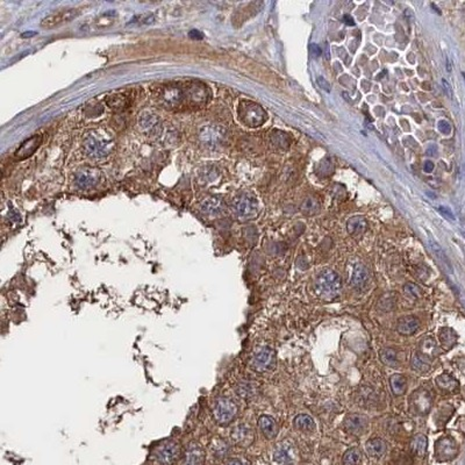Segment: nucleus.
<instances>
[{
    "mask_svg": "<svg viewBox=\"0 0 465 465\" xmlns=\"http://www.w3.org/2000/svg\"><path fill=\"white\" fill-rule=\"evenodd\" d=\"M84 150L86 155L92 159H104L113 150V141L106 133L94 130L85 138Z\"/></svg>",
    "mask_w": 465,
    "mask_h": 465,
    "instance_id": "obj_1",
    "label": "nucleus"
},
{
    "mask_svg": "<svg viewBox=\"0 0 465 465\" xmlns=\"http://www.w3.org/2000/svg\"><path fill=\"white\" fill-rule=\"evenodd\" d=\"M237 405L228 396H219L214 400L213 407H212V416L219 426L226 427L231 425L237 416Z\"/></svg>",
    "mask_w": 465,
    "mask_h": 465,
    "instance_id": "obj_2",
    "label": "nucleus"
},
{
    "mask_svg": "<svg viewBox=\"0 0 465 465\" xmlns=\"http://www.w3.org/2000/svg\"><path fill=\"white\" fill-rule=\"evenodd\" d=\"M342 288V280L335 271L323 270L315 280V290L324 299H332L339 296Z\"/></svg>",
    "mask_w": 465,
    "mask_h": 465,
    "instance_id": "obj_3",
    "label": "nucleus"
},
{
    "mask_svg": "<svg viewBox=\"0 0 465 465\" xmlns=\"http://www.w3.org/2000/svg\"><path fill=\"white\" fill-rule=\"evenodd\" d=\"M238 113L244 125L254 128L262 126L268 118L263 107L252 101H242Z\"/></svg>",
    "mask_w": 465,
    "mask_h": 465,
    "instance_id": "obj_4",
    "label": "nucleus"
},
{
    "mask_svg": "<svg viewBox=\"0 0 465 465\" xmlns=\"http://www.w3.org/2000/svg\"><path fill=\"white\" fill-rule=\"evenodd\" d=\"M181 457V447L176 441H165L154 451V458L161 465H172Z\"/></svg>",
    "mask_w": 465,
    "mask_h": 465,
    "instance_id": "obj_5",
    "label": "nucleus"
},
{
    "mask_svg": "<svg viewBox=\"0 0 465 465\" xmlns=\"http://www.w3.org/2000/svg\"><path fill=\"white\" fill-rule=\"evenodd\" d=\"M234 210L238 219L250 220L258 213V202L254 197L243 195L235 199Z\"/></svg>",
    "mask_w": 465,
    "mask_h": 465,
    "instance_id": "obj_6",
    "label": "nucleus"
},
{
    "mask_svg": "<svg viewBox=\"0 0 465 465\" xmlns=\"http://www.w3.org/2000/svg\"><path fill=\"white\" fill-rule=\"evenodd\" d=\"M275 351L269 347H259L252 355L251 366L258 372L271 370L275 366Z\"/></svg>",
    "mask_w": 465,
    "mask_h": 465,
    "instance_id": "obj_7",
    "label": "nucleus"
},
{
    "mask_svg": "<svg viewBox=\"0 0 465 465\" xmlns=\"http://www.w3.org/2000/svg\"><path fill=\"white\" fill-rule=\"evenodd\" d=\"M79 14L78 8H67V10H59L57 12H53L49 16H47L41 21V27L44 29H53L55 27L63 25L65 22H69Z\"/></svg>",
    "mask_w": 465,
    "mask_h": 465,
    "instance_id": "obj_8",
    "label": "nucleus"
},
{
    "mask_svg": "<svg viewBox=\"0 0 465 465\" xmlns=\"http://www.w3.org/2000/svg\"><path fill=\"white\" fill-rule=\"evenodd\" d=\"M458 454L457 444L451 437H441L435 443V457L440 462L454 460Z\"/></svg>",
    "mask_w": 465,
    "mask_h": 465,
    "instance_id": "obj_9",
    "label": "nucleus"
},
{
    "mask_svg": "<svg viewBox=\"0 0 465 465\" xmlns=\"http://www.w3.org/2000/svg\"><path fill=\"white\" fill-rule=\"evenodd\" d=\"M231 439L236 446L241 448H248L255 441V433L252 428L247 423H240L235 426L231 431Z\"/></svg>",
    "mask_w": 465,
    "mask_h": 465,
    "instance_id": "obj_10",
    "label": "nucleus"
},
{
    "mask_svg": "<svg viewBox=\"0 0 465 465\" xmlns=\"http://www.w3.org/2000/svg\"><path fill=\"white\" fill-rule=\"evenodd\" d=\"M200 140L205 145L211 149H216L225 140V129L220 127H204L200 130Z\"/></svg>",
    "mask_w": 465,
    "mask_h": 465,
    "instance_id": "obj_11",
    "label": "nucleus"
},
{
    "mask_svg": "<svg viewBox=\"0 0 465 465\" xmlns=\"http://www.w3.org/2000/svg\"><path fill=\"white\" fill-rule=\"evenodd\" d=\"M273 460L278 464L290 465L296 460V449L291 441H283L276 447L273 452Z\"/></svg>",
    "mask_w": 465,
    "mask_h": 465,
    "instance_id": "obj_12",
    "label": "nucleus"
},
{
    "mask_svg": "<svg viewBox=\"0 0 465 465\" xmlns=\"http://www.w3.org/2000/svg\"><path fill=\"white\" fill-rule=\"evenodd\" d=\"M101 177L99 170L93 168L82 169L76 176V183L80 189H90L97 185Z\"/></svg>",
    "mask_w": 465,
    "mask_h": 465,
    "instance_id": "obj_13",
    "label": "nucleus"
},
{
    "mask_svg": "<svg viewBox=\"0 0 465 465\" xmlns=\"http://www.w3.org/2000/svg\"><path fill=\"white\" fill-rule=\"evenodd\" d=\"M430 405L431 398L425 390H419L411 398V408L414 411V413L419 414V415L428 413Z\"/></svg>",
    "mask_w": 465,
    "mask_h": 465,
    "instance_id": "obj_14",
    "label": "nucleus"
},
{
    "mask_svg": "<svg viewBox=\"0 0 465 465\" xmlns=\"http://www.w3.org/2000/svg\"><path fill=\"white\" fill-rule=\"evenodd\" d=\"M205 462V451L199 443L192 442L187 446L184 455L183 465H202Z\"/></svg>",
    "mask_w": 465,
    "mask_h": 465,
    "instance_id": "obj_15",
    "label": "nucleus"
},
{
    "mask_svg": "<svg viewBox=\"0 0 465 465\" xmlns=\"http://www.w3.org/2000/svg\"><path fill=\"white\" fill-rule=\"evenodd\" d=\"M185 91L180 89L179 86L169 85L164 89L162 92V99L165 104L170 106H176L180 104L185 98Z\"/></svg>",
    "mask_w": 465,
    "mask_h": 465,
    "instance_id": "obj_16",
    "label": "nucleus"
},
{
    "mask_svg": "<svg viewBox=\"0 0 465 465\" xmlns=\"http://www.w3.org/2000/svg\"><path fill=\"white\" fill-rule=\"evenodd\" d=\"M344 427L348 433L359 435L364 431L366 427V419L359 414H350L344 420Z\"/></svg>",
    "mask_w": 465,
    "mask_h": 465,
    "instance_id": "obj_17",
    "label": "nucleus"
},
{
    "mask_svg": "<svg viewBox=\"0 0 465 465\" xmlns=\"http://www.w3.org/2000/svg\"><path fill=\"white\" fill-rule=\"evenodd\" d=\"M185 95L189 98V100L193 104H204L207 101L208 92L206 91V88L204 85L199 84V83H192V84L187 86Z\"/></svg>",
    "mask_w": 465,
    "mask_h": 465,
    "instance_id": "obj_18",
    "label": "nucleus"
},
{
    "mask_svg": "<svg viewBox=\"0 0 465 465\" xmlns=\"http://www.w3.org/2000/svg\"><path fill=\"white\" fill-rule=\"evenodd\" d=\"M41 143V138L38 135H34L32 136L31 139L26 140L25 142L20 145L19 149L17 150L16 153V157L18 160H26L28 157H31L33 154L36 151V149L38 148Z\"/></svg>",
    "mask_w": 465,
    "mask_h": 465,
    "instance_id": "obj_19",
    "label": "nucleus"
},
{
    "mask_svg": "<svg viewBox=\"0 0 465 465\" xmlns=\"http://www.w3.org/2000/svg\"><path fill=\"white\" fill-rule=\"evenodd\" d=\"M200 207L202 213L211 216L220 215L225 211V204H223L221 199L216 198V197H208L201 202Z\"/></svg>",
    "mask_w": 465,
    "mask_h": 465,
    "instance_id": "obj_20",
    "label": "nucleus"
},
{
    "mask_svg": "<svg viewBox=\"0 0 465 465\" xmlns=\"http://www.w3.org/2000/svg\"><path fill=\"white\" fill-rule=\"evenodd\" d=\"M369 280V273L368 270L365 269V267L363 264H356L355 265L353 273H351V286L354 288H357V290H362L364 288V286L366 285Z\"/></svg>",
    "mask_w": 465,
    "mask_h": 465,
    "instance_id": "obj_21",
    "label": "nucleus"
},
{
    "mask_svg": "<svg viewBox=\"0 0 465 465\" xmlns=\"http://www.w3.org/2000/svg\"><path fill=\"white\" fill-rule=\"evenodd\" d=\"M258 427L264 436L269 440L275 439L277 434H278L277 423L275 420L269 415H262L261 418L258 419Z\"/></svg>",
    "mask_w": 465,
    "mask_h": 465,
    "instance_id": "obj_22",
    "label": "nucleus"
},
{
    "mask_svg": "<svg viewBox=\"0 0 465 465\" xmlns=\"http://www.w3.org/2000/svg\"><path fill=\"white\" fill-rule=\"evenodd\" d=\"M419 326L420 322L418 319L415 317H412V315H408V317L399 319L396 329H398L399 334H401V335H412V334H414L419 329Z\"/></svg>",
    "mask_w": 465,
    "mask_h": 465,
    "instance_id": "obj_23",
    "label": "nucleus"
},
{
    "mask_svg": "<svg viewBox=\"0 0 465 465\" xmlns=\"http://www.w3.org/2000/svg\"><path fill=\"white\" fill-rule=\"evenodd\" d=\"M159 116L150 112H144L139 119V124L143 132L149 133H157L156 129L159 127Z\"/></svg>",
    "mask_w": 465,
    "mask_h": 465,
    "instance_id": "obj_24",
    "label": "nucleus"
},
{
    "mask_svg": "<svg viewBox=\"0 0 465 465\" xmlns=\"http://www.w3.org/2000/svg\"><path fill=\"white\" fill-rule=\"evenodd\" d=\"M366 227H368V222L364 216H353L347 221V231L350 235H360L365 232Z\"/></svg>",
    "mask_w": 465,
    "mask_h": 465,
    "instance_id": "obj_25",
    "label": "nucleus"
},
{
    "mask_svg": "<svg viewBox=\"0 0 465 465\" xmlns=\"http://www.w3.org/2000/svg\"><path fill=\"white\" fill-rule=\"evenodd\" d=\"M365 449L371 457H381L386 451V443L381 439H371L366 442Z\"/></svg>",
    "mask_w": 465,
    "mask_h": 465,
    "instance_id": "obj_26",
    "label": "nucleus"
},
{
    "mask_svg": "<svg viewBox=\"0 0 465 465\" xmlns=\"http://www.w3.org/2000/svg\"><path fill=\"white\" fill-rule=\"evenodd\" d=\"M293 425L298 430L305 431V433H311V431L315 430L314 420L309 415H307V414H299V415H297L296 418H294Z\"/></svg>",
    "mask_w": 465,
    "mask_h": 465,
    "instance_id": "obj_27",
    "label": "nucleus"
},
{
    "mask_svg": "<svg viewBox=\"0 0 465 465\" xmlns=\"http://www.w3.org/2000/svg\"><path fill=\"white\" fill-rule=\"evenodd\" d=\"M411 450L419 457H423L427 451V437L422 434H418L411 441Z\"/></svg>",
    "mask_w": 465,
    "mask_h": 465,
    "instance_id": "obj_28",
    "label": "nucleus"
},
{
    "mask_svg": "<svg viewBox=\"0 0 465 465\" xmlns=\"http://www.w3.org/2000/svg\"><path fill=\"white\" fill-rule=\"evenodd\" d=\"M436 384L439 386L440 390H442L444 392H455L456 390L458 389V383L457 380L455 379L454 377H451L450 375H441L440 377L436 378Z\"/></svg>",
    "mask_w": 465,
    "mask_h": 465,
    "instance_id": "obj_29",
    "label": "nucleus"
},
{
    "mask_svg": "<svg viewBox=\"0 0 465 465\" xmlns=\"http://www.w3.org/2000/svg\"><path fill=\"white\" fill-rule=\"evenodd\" d=\"M390 386H391V390L394 395H402L406 391L407 387V381L406 378L400 374H395L393 375L391 378H390Z\"/></svg>",
    "mask_w": 465,
    "mask_h": 465,
    "instance_id": "obj_30",
    "label": "nucleus"
},
{
    "mask_svg": "<svg viewBox=\"0 0 465 465\" xmlns=\"http://www.w3.org/2000/svg\"><path fill=\"white\" fill-rule=\"evenodd\" d=\"M439 338L442 347L446 349L452 348L457 342V334L451 328H442L439 332Z\"/></svg>",
    "mask_w": 465,
    "mask_h": 465,
    "instance_id": "obj_31",
    "label": "nucleus"
},
{
    "mask_svg": "<svg viewBox=\"0 0 465 465\" xmlns=\"http://www.w3.org/2000/svg\"><path fill=\"white\" fill-rule=\"evenodd\" d=\"M107 105L114 109H124L129 105V99L125 94L115 93L107 97Z\"/></svg>",
    "mask_w": 465,
    "mask_h": 465,
    "instance_id": "obj_32",
    "label": "nucleus"
},
{
    "mask_svg": "<svg viewBox=\"0 0 465 465\" xmlns=\"http://www.w3.org/2000/svg\"><path fill=\"white\" fill-rule=\"evenodd\" d=\"M256 389L251 381H241L236 386V393L243 399H250L255 395Z\"/></svg>",
    "mask_w": 465,
    "mask_h": 465,
    "instance_id": "obj_33",
    "label": "nucleus"
},
{
    "mask_svg": "<svg viewBox=\"0 0 465 465\" xmlns=\"http://www.w3.org/2000/svg\"><path fill=\"white\" fill-rule=\"evenodd\" d=\"M360 461H362V454L359 449L351 448L344 452L342 465H359Z\"/></svg>",
    "mask_w": 465,
    "mask_h": 465,
    "instance_id": "obj_34",
    "label": "nucleus"
},
{
    "mask_svg": "<svg viewBox=\"0 0 465 465\" xmlns=\"http://www.w3.org/2000/svg\"><path fill=\"white\" fill-rule=\"evenodd\" d=\"M211 451L215 457L217 458H223L228 455L229 452V446L225 441L221 439H216L215 441L212 442L211 446Z\"/></svg>",
    "mask_w": 465,
    "mask_h": 465,
    "instance_id": "obj_35",
    "label": "nucleus"
},
{
    "mask_svg": "<svg viewBox=\"0 0 465 465\" xmlns=\"http://www.w3.org/2000/svg\"><path fill=\"white\" fill-rule=\"evenodd\" d=\"M380 360L387 366H396L398 365V356H396L395 350L391 348H385L380 350Z\"/></svg>",
    "mask_w": 465,
    "mask_h": 465,
    "instance_id": "obj_36",
    "label": "nucleus"
},
{
    "mask_svg": "<svg viewBox=\"0 0 465 465\" xmlns=\"http://www.w3.org/2000/svg\"><path fill=\"white\" fill-rule=\"evenodd\" d=\"M412 368L414 370L419 371V372H427L429 369H430V364H429V359L425 358V357L421 356L419 353L414 355L412 362Z\"/></svg>",
    "mask_w": 465,
    "mask_h": 465,
    "instance_id": "obj_37",
    "label": "nucleus"
},
{
    "mask_svg": "<svg viewBox=\"0 0 465 465\" xmlns=\"http://www.w3.org/2000/svg\"><path fill=\"white\" fill-rule=\"evenodd\" d=\"M429 246H430V248H431V250H433L434 254L437 256V258H440V261H442L443 263L446 264L448 268H451V267H450V262H449L448 257H447L446 254H444V251L442 250V248H441V247L439 246V244L433 242V241H430V242H429Z\"/></svg>",
    "mask_w": 465,
    "mask_h": 465,
    "instance_id": "obj_38",
    "label": "nucleus"
},
{
    "mask_svg": "<svg viewBox=\"0 0 465 465\" xmlns=\"http://www.w3.org/2000/svg\"><path fill=\"white\" fill-rule=\"evenodd\" d=\"M404 291L405 293L408 294L411 298H419L421 296V288L416 284H414V283H407V284L404 286Z\"/></svg>",
    "mask_w": 465,
    "mask_h": 465,
    "instance_id": "obj_39",
    "label": "nucleus"
},
{
    "mask_svg": "<svg viewBox=\"0 0 465 465\" xmlns=\"http://www.w3.org/2000/svg\"><path fill=\"white\" fill-rule=\"evenodd\" d=\"M439 212L441 214H442L444 217H446V219L450 220V221H455V215H454V213H452V211L450 210V208L446 207V206H440Z\"/></svg>",
    "mask_w": 465,
    "mask_h": 465,
    "instance_id": "obj_40",
    "label": "nucleus"
},
{
    "mask_svg": "<svg viewBox=\"0 0 465 465\" xmlns=\"http://www.w3.org/2000/svg\"><path fill=\"white\" fill-rule=\"evenodd\" d=\"M437 127H439L440 132L442 134H446V135H448V134L451 132V126H450L449 122H447L446 120H441L439 125H437Z\"/></svg>",
    "mask_w": 465,
    "mask_h": 465,
    "instance_id": "obj_41",
    "label": "nucleus"
},
{
    "mask_svg": "<svg viewBox=\"0 0 465 465\" xmlns=\"http://www.w3.org/2000/svg\"><path fill=\"white\" fill-rule=\"evenodd\" d=\"M317 83H318V85L320 86V88L322 89V90L326 91V92H330V90H332V89H330L329 83H328L327 80L323 78V77H318V78H317Z\"/></svg>",
    "mask_w": 465,
    "mask_h": 465,
    "instance_id": "obj_42",
    "label": "nucleus"
},
{
    "mask_svg": "<svg viewBox=\"0 0 465 465\" xmlns=\"http://www.w3.org/2000/svg\"><path fill=\"white\" fill-rule=\"evenodd\" d=\"M309 53H311V55L314 58H318L321 56V49L319 48L318 44H314V43L311 44V47H309Z\"/></svg>",
    "mask_w": 465,
    "mask_h": 465,
    "instance_id": "obj_43",
    "label": "nucleus"
},
{
    "mask_svg": "<svg viewBox=\"0 0 465 465\" xmlns=\"http://www.w3.org/2000/svg\"><path fill=\"white\" fill-rule=\"evenodd\" d=\"M434 170V163L430 162V161H426L425 165H423V171L427 172V174H430L433 172Z\"/></svg>",
    "mask_w": 465,
    "mask_h": 465,
    "instance_id": "obj_44",
    "label": "nucleus"
},
{
    "mask_svg": "<svg viewBox=\"0 0 465 465\" xmlns=\"http://www.w3.org/2000/svg\"><path fill=\"white\" fill-rule=\"evenodd\" d=\"M343 21L347 23V25H350V26H354L355 25V21H354V19L353 18H351L350 16H344L343 17Z\"/></svg>",
    "mask_w": 465,
    "mask_h": 465,
    "instance_id": "obj_45",
    "label": "nucleus"
},
{
    "mask_svg": "<svg viewBox=\"0 0 465 465\" xmlns=\"http://www.w3.org/2000/svg\"><path fill=\"white\" fill-rule=\"evenodd\" d=\"M225 465H244V464L238 460H231L229 462H227V463H226Z\"/></svg>",
    "mask_w": 465,
    "mask_h": 465,
    "instance_id": "obj_46",
    "label": "nucleus"
},
{
    "mask_svg": "<svg viewBox=\"0 0 465 465\" xmlns=\"http://www.w3.org/2000/svg\"><path fill=\"white\" fill-rule=\"evenodd\" d=\"M442 83H443L444 89H446V91L448 92V94H451V90H450V86H449V84H448V82H447L446 79H442Z\"/></svg>",
    "mask_w": 465,
    "mask_h": 465,
    "instance_id": "obj_47",
    "label": "nucleus"
},
{
    "mask_svg": "<svg viewBox=\"0 0 465 465\" xmlns=\"http://www.w3.org/2000/svg\"><path fill=\"white\" fill-rule=\"evenodd\" d=\"M462 76H463V78H464V82H465V72H462Z\"/></svg>",
    "mask_w": 465,
    "mask_h": 465,
    "instance_id": "obj_48",
    "label": "nucleus"
}]
</instances>
